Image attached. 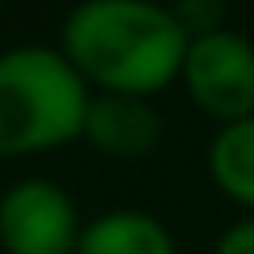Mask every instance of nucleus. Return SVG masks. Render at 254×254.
Returning <instances> with one entry per match:
<instances>
[{
	"mask_svg": "<svg viewBox=\"0 0 254 254\" xmlns=\"http://www.w3.org/2000/svg\"><path fill=\"white\" fill-rule=\"evenodd\" d=\"M55 47L93 93L157 98L178 85L190 34L170 0H76Z\"/></svg>",
	"mask_w": 254,
	"mask_h": 254,
	"instance_id": "1",
	"label": "nucleus"
},
{
	"mask_svg": "<svg viewBox=\"0 0 254 254\" xmlns=\"http://www.w3.org/2000/svg\"><path fill=\"white\" fill-rule=\"evenodd\" d=\"M93 89L55 43L0 51V161L47 157L81 144Z\"/></svg>",
	"mask_w": 254,
	"mask_h": 254,
	"instance_id": "2",
	"label": "nucleus"
},
{
	"mask_svg": "<svg viewBox=\"0 0 254 254\" xmlns=\"http://www.w3.org/2000/svg\"><path fill=\"white\" fill-rule=\"evenodd\" d=\"M178 89L216 127L254 115V38L233 26L190 38Z\"/></svg>",
	"mask_w": 254,
	"mask_h": 254,
	"instance_id": "3",
	"label": "nucleus"
},
{
	"mask_svg": "<svg viewBox=\"0 0 254 254\" xmlns=\"http://www.w3.org/2000/svg\"><path fill=\"white\" fill-rule=\"evenodd\" d=\"M85 216L72 190L47 174L13 178L0 190V250L4 254H72Z\"/></svg>",
	"mask_w": 254,
	"mask_h": 254,
	"instance_id": "4",
	"label": "nucleus"
},
{
	"mask_svg": "<svg viewBox=\"0 0 254 254\" xmlns=\"http://www.w3.org/2000/svg\"><path fill=\"white\" fill-rule=\"evenodd\" d=\"M165 136V119L153 98H127V93H93L89 115H85V136L106 161H144L157 153Z\"/></svg>",
	"mask_w": 254,
	"mask_h": 254,
	"instance_id": "5",
	"label": "nucleus"
},
{
	"mask_svg": "<svg viewBox=\"0 0 254 254\" xmlns=\"http://www.w3.org/2000/svg\"><path fill=\"white\" fill-rule=\"evenodd\" d=\"M72 254H178V237L144 208H110L85 220Z\"/></svg>",
	"mask_w": 254,
	"mask_h": 254,
	"instance_id": "6",
	"label": "nucleus"
},
{
	"mask_svg": "<svg viewBox=\"0 0 254 254\" xmlns=\"http://www.w3.org/2000/svg\"><path fill=\"white\" fill-rule=\"evenodd\" d=\"M208 178L242 216H254V115L225 123L208 140Z\"/></svg>",
	"mask_w": 254,
	"mask_h": 254,
	"instance_id": "7",
	"label": "nucleus"
},
{
	"mask_svg": "<svg viewBox=\"0 0 254 254\" xmlns=\"http://www.w3.org/2000/svg\"><path fill=\"white\" fill-rule=\"evenodd\" d=\"M170 9H174V17L182 21V30L190 38L229 26V4L225 0H170Z\"/></svg>",
	"mask_w": 254,
	"mask_h": 254,
	"instance_id": "8",
	"label": "nucleus"
},
{
	"mask_svg": "<svg viewBox=\"0 0 254 254\" xmlns=\"http://www.w3.org/2000/svg\"><path fill=\"white\" fill-rule=\"evenodd\" d=\"M212 254H254V216H237L220 229Z\"/></svg>",
	"mask_w": 254,
	"mask_h": 254,
	"instance_id": "9",
	"label": "nucleus"
},
{
	"mask_svg": "<svg viewBox=\"0 0 254 254\" xmlns=\"http://www.w3.org/2000/svg\"><path fill=\"white\" fill-rule=\"evenodd\" d=\"M0 9H4V0H0Z\"/></svg>",
	"mask_w": 254,
	"mask_h": 254,
	"instance_id": "10",
	"label": "nucleus"
}]
</instances>
